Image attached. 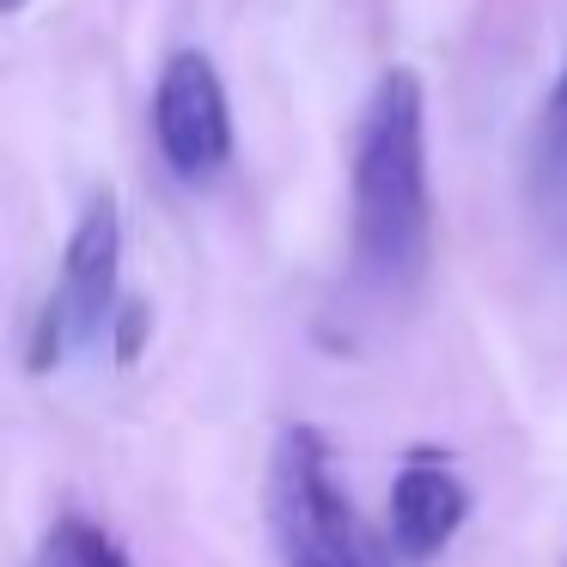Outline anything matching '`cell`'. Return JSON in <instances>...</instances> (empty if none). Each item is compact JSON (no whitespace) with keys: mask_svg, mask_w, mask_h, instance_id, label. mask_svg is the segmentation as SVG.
<instances>
[{"mask_svg":"<svg viewBox=\"0 0 567 567\" xmlns=\"http://www.w3.org/2000/svg\"><path fill=\"white\" fill-rule=\"evenodd\" d=\"M354 262L367 281L403 287L427 257V86L415 68H384L354 128L348 165Z\"/></svg>","mask_w":567,"mask_h":567,"instance_id":"cell-1","label":"cell"},{"mask_svg":"<svg viewBox=\"0 0 567 567\" xmlns=\"http://www.w3.org/2000/svg\"><path fill=\"white\" fill-rule=\"evenodd\" d=\"M269 525L281 567H391L384 537L354 513L336 482L330 440L318 427H287L269 457Z\"/></svg>","mask_w":567,"mask_h":567,"instance_id":"cell-2","label":"cell"},{"mask_svg":"<svg viewBox=\"0 0 567 567\" xmlns=\"http://www.w3.org/2000/svg\"><path fill=\"white\" fill-rule=\"evenodd\" d=\"M116 257H123V214H116V196L99 189L86 202V214L74 220L62 250V281L43 299L38 311V336H31V372H50L55 360L74 342H92V336L111 323L116 311Z\"/></svg>","mask_w":567,"mask_h":567,"instance_id":"cell-3","label":"cell"},{"mask_svg":"<svg viewBox=\"0 0 567 567\" xmlns=\"http://www.w3.org/2000/svg\"><path fill=\"white\" fill-rule=\"evenodd\" d=\"M153 135L184 184L214 177L233 159V104H226L220 68L202 50H172L153 86Z\"/></svg>","mask_w":567,"mask_h":567,"instance_id":"cell-4","label":"cell"},{"mask_svg":"<svg viewBox=\"0 0 567 567\" xmlns=\"http://www.w3.org/2000/svg\"><path fill=\"white\" fill-rule=\"evenodd\" d=\"M470 518V488L440 464V457H409L391 482V543L415 561L440 555L445 543L457 537V525Z\"/></svg>","mask_w":567,"mask_h":567,"instance_id":"cell-5","label":"cell"},{"mask_svg":"<svg viewBox=\"0 0 567 567\" xmlns=\"http://www.w3.org/2000/svg\"><path fill=\"white\" fill-rule=\"evenodd\" d=\"M38 567H128V555H123V543H116L104 525H92V518L68 513L62 525L43 537Z\"/></svg>","mask_w":567,"mask_h":567,"instance_id":"cell-6","label":"cell"},{"mask_svg":"<svg viewBox=\"0 0 567 567\" xmlns=\"http://www.w3.org/2000/svg\"><path fill=\"white\" fill-rule=\"evenodd\" d=\"M537 172L567 177V68L549 86V104H543V116H537Z\"/></svg>","mask_w":567,"mask_h":567,"instance_id":"cell-7","label":"cell"},{"mask_svg":"<svg viewBox=\"0 0 567 567\" xmlns=\"http://www.w3.org/2000/svg\"><path fill=\"white\" fill-rule=\"evenodd\" d=\"M141 336H147V306H135V299H128V306H123V323H116V354L135 360V354H141Z\"/></svg>","mask_w":567,"mask_h":567,"instance_id":"cell-8","label":"cell"},{"mask_svg":"<svg viewBox=\"0 0 567 567\" xmlns=\"http://www.w3.org/2000/svg\"><path fill=\"white\" fill-rule=\"evenodd\" d=\"M0 7H7V13H13V7H25V0H0Z\"/></svg>","mask_w":567,"mask_h":567,"instance_id":"cell-9","label":"cell"}]
</instances>
